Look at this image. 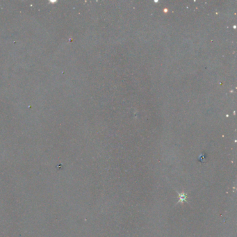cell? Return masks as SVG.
<instances>
[{
  "label": "cell",
  "instance_id": "6da1fadb",
  "mask_svg": "<svg viewBox=\"0 0 237 237\" xmlns=\"http://www.w3.org/2000/svg\"><path fill=\"white\" fill-rule=\"evenodd\" d=\"M186 196H185V195H181V196L180 195V200H181V201H182L183 200H185V199H186Z\"/></svg>",
  "mask_w": 237,
  "mask_h": 237
}]
</instances>
